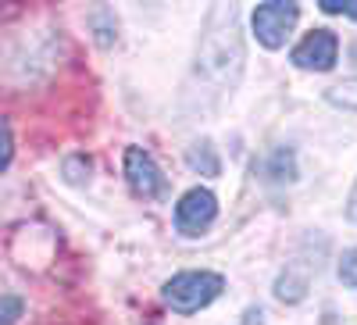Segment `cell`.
<instances>
[{
	"mask_svg": "<svg viewBox=\"0 0 357 325\" xmlns=\"http://www.w3.org/2000/svg\"><path fill=\"white\" fill-rule=\"evenodd\" d=\"M222 286H225V279L215 275V272H183L165 286V301L178 315H193V311L211 304L222 293Z\"/></svg>",
	"mask_w": 357,
	"mask_h": 325,
	"instance_id": "6da1fadb",
	"label": "cell"
},
{
	"mask_svg": "<svg viewBox=\"0 0 357 325\" xmlns=\"http://www.w3.org/2000/svg\"><path fill=\"white\" fill-rule=\"evenodd\" d=\"M215 215H218L215 193L197 186V190H190L183 200L175 204V229L183 236H197V232H204L207 225L215 222Z\"/></svg>",
	"mask_w": 357,
	"mask_h": 325,
	"instance_id": "7a4b0ae2",
	"label": "cell"
},
{
	"mask_svg": "<svg viewBox=\"0 0 357 325\" xmlns=\"http://www.w3.org/2000/svg\"><path fill=\"white\" fill-rule=\"evenodd\" d=\"M126 175H129V186L143 200H158V197L168 193V183H165L161 168L154 165V158L146 151H139V146H129L126 151Z\"/></svg>",
	"mask_w": 357,
	"mask_h": 325,
	"instance_id": "3957f363",
	"label": "cell"
},
{
	"mask_svg": "<svg viewBox=\"0 0 357 325\" xmlns=\"http://www.w3.org/2000/svg\"><path fill=\"white\" fill-rule=\"evenodd\" d=\"M293 25H296V8L293 4H261L254 11V33L257 40L268 47V50H275L286 43V36L293 33Z\"/></svg>",
	"mask_w": 357,
	"mask_h": 325,
	"instance_id": "277c9868",
	"label": "cell"
},
{
	"mask_svg": "<svg viewBox=\"0 0 357 325\" xmlns=\"http://www.w3.org/2000/svg\"><path fill=\"white\" fill-rule=\"evenodd\" d=\"M336 54H340V40L329 29H314L311 36H304L301 43L293 47V65L311 68V72H329L336 65Z\"/></svg>",
	"mask_w": 357,
	"mask_h": 325,
	"instance_id": "5b68a950",
	"label": "cell"
},
{
	"mask_svg": "<svg viewBox=\"0 0 357 325\" xmlns=\"http://www.w3.org/2000/svg\"><path fill=\"white\" fill-rule=\"evenodd\" d=\"M190 165L193 168H204L207 175H218V158L211 151V143H197L193 151H190Z\"/></svg>",
	"mask_w": 357,
	"mask_h": 325,
	"instance_id": "8992f818",
	"label": "cell"
},
{
	"mask_svg": "<svg viewBox=\"0 0 357 325\" xmlns=\"http://www.w3.org/2000/svg\"><path fill=\"white\" fill-rule=\"evenodd\" d=\"M340 279H343L350 289H357V247L343 254V261H340Z\"/></svg>",
	"mask_w": 357,
	"mask_h": 325,
	"instance_id": "52a82bcc",
	"label": "cell"
},
{
	"mask_svg": "<svg viewBox=\"0 0 357 325\" xmlns=\"http://www.w3.org/2000/svg\"><path fill=\"white\" fill-rule=\"evenodd\" d=\"M15 315H18V301L15 297H4V325H11Z\"/></svg>",
	"mask_w": 357,
	"mask_h": 325,
	"instance_id": "ba28073f",
	"label": "cell"
}]
</instances>
